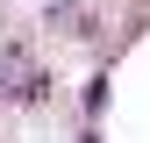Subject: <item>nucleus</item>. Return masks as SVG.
Listing matches in <instances>:
<instances>
[{"label": "nucleus", "mask_w": 150, "mask_h": 143, "mask_svg": "<svg viewBox=\"0 0 150 143\" xmlns=\"http://www.w3.org/2000/svg\"><path fill=\"white\" fill-rule=\"evenodd\" d=\"M29 86H36L29 57H22V50H7V57H0V93H29Z\"/></svg>", "instance_id": "obj_1"}]
</instances>
